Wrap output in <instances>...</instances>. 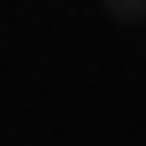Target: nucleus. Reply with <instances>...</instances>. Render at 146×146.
Segmentation results:
<instances>
[{"instance_id": "obj_1", "label": "nucleus", "mask_w": 146, "mask_h": 146, "mask_svg": "<svg viewBox=\"0 0 146 146\" xmlns=\"http://www.w3.org/2000/svg\"><path fill=\"white\" fill-rule=\"evenodd\" d=\"M100 8H108L115 23H146V0H100Z\"/></svg>"}]
</instances>
